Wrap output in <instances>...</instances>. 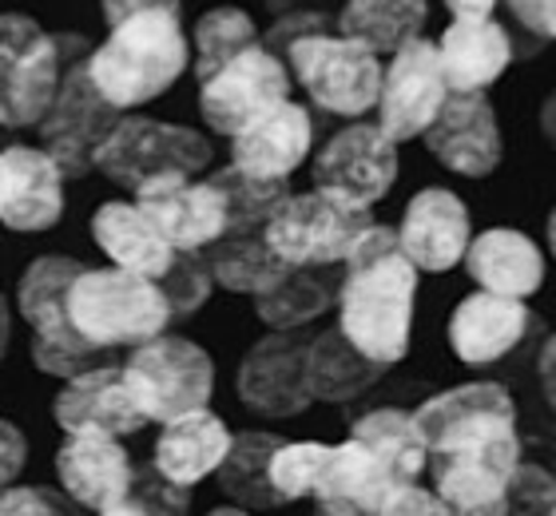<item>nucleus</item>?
<instances>
[{
	"label": "nucleus",
	"mask_w": 556,
	"mask_h": 516,
	"mask_svg": "<svg viewBox=\"0 0 556 516\" xmlns=\"http://www.w3.org/2000/svg\"><path fill=\"white\" fill-rule=\"evenodd\" d=\"M378 516H450V508L438 493H429L421 484H406L386 501Z\"/></svg>",
	"instance_id": "obj_41"
},
{
	"label": "nucleus",
	"mask_w": 556,
	"mask_h": 516,
	"mask_svg": "<svg viewBox=\"0 0 556 516\" xmlns=\"http://www.w3.org/2000/svg\"><path fill=\"white\" fill-rule=\"evenodd\" d=\"M397 489H406V484L386 469V461L378 453H370L362 441L346 437L342 445H330V461H326V473L318 481L314 501H350V505L382 513V505Z\"/></svg>",
	"instance_id": "obj_29"
},
{
	"label": "nucleus",
	"mask_w": 556,
	"mask_h": 516,
	"mask_svg": "<svg viewBox=\"0 0 556 516\" xmlns=\"http://www.w3.org/2000/svg\"><path fill=\"white\" fill-rule=\"evenodd\" d=\"M397 242H402V251L417 270L445 275L457 263H465V251L473 242L469 211L445 187H426L409 199L402 227H397Z\"/></svg>",
	"instance_id": "obj_20"
},
{
	"label": "nucleus",
	"mask_w": 556,
	"mask_h": 516,
	"mask_svg": "<svg viewBox=\"0 0 556 516\" xmlns=\"http://www.w3.org/2000/svg\"><path fill=\"white\" fill-rule=\"evenodd\" d=\"M207 516H251V513H243V508H215V513H207Z\"/></svg>",
	"instance_id": "obj_53"
},
{
	"label": "nucleus",
	"mask_w": 556,
	"mask_h": 516,
	"mask_svg": "<svg viewBox=\"0 0 556 516\" xmlns=\"http://www.w3.org/2000/svg\"><path fill=\"white\" fill-rule=\"evenodd\" d=\"M541 131L548 136V143L556 148V92L545 100V108H541Z\"/></svg>",
	"instance_id": "obj_49"
},
{
	"label": "nucleus",
	"mask_w": 556,
	"mask_h": 516,
	"mask_svg": "<svg viewBox=\"0 0 556 516\" xmlns=\"http://www.w3.org/2000/svg\"><path fill=\"white\" fill-rule=\"evenodd\" d=\"M426 437L433 493L445 508H485L509 496L521 469L517 405L493 381H469L429 398L414 410Z\"/></svg>",
	"instance_id": "obj_1"
},
{
	"label": "nucleus",
	"mask_w": 556,
	"mask_h": 516,
	"mask_svg": "<svg viewBox=\"0 0 556 516\" xmlns=\"http://www.w3.org/2000/svg\"><path fill=\"white\" fill-rule=\"evenodd\" d=\"M536 378H541V393H545L548 410L556 413V333L545 342L541 357H536Z\"/></svg>",
	"instance_id": "obj_45"
},
{
	"label": "nucleus",
	"mask_w": 556,
	"mask_h": 516,
	"mask_svg": "<svg viewBox=\"0 0 556 516\" xmlns=\"http://www.w3.org/2000/svg\"><path fill=\"white\" fill-rule=\"evenodd\" d=\"M231 445H235V433L223 425L219 413L195 410L163 425L151 465H155L160 477H167L172 484L191 489V484H199L203 477L223 469Z\"/></svg>",
	"instance_id": "obj_26"
},
{
	"label": "nucleus",
	"mask_w": 556,
	"mask_h": 516,
	"mask_svg": "<svg viewBox=\"0 0 556 516\" xmlns=\"http://www.w3.org/2000/svg\"><path fill=\"white\" fill-rule=\"evenodd\" d=\"M354 441L378 453L386 461V469L394 473L402 484H417V477L426 473L429 465V449L426 437L417 429V417L406 410H374L362 413L354 429H350Z\"/></svg>",
	"instance_id": "obj_33"
},
{
	"label": "nucleus",
	"mask_w": 556,
	"mask_h": 516,
	"mask_svg": "<svg viewBox=\"0 0 556 516\" xmlns=\"http://www.w3.org/2000/svg\"><path fill=\"white\" fill-rule=\"evenodd\" d=\"M24 457H28V445H24V433L12 421L0 417V489H9L24 469Z\"/></svg>",
	"instance_id": "obj_43"
},
{
	"label": "nucleus",
	"mask_w": 556,
	"mask_h": 516,
	"mask_svg": "<svg viewBox=\"0 0 556 516\" xmlns=\"http://www.w3.org/2000/svg\"><path fill=\"white\" fill-rule=\"evenodd\" d=\"M382 374L386 366L370 362L338 326L311 338L306 345V386H311L314 402H350L378 386Z\"/></svg>",
	"instance_id": "obj_28"
},
{
	"label": "nucleus",
	"mask_w": 556,
	"mask_h": 516,
	"mask_svg": "<svg viewBox=\"0 0 556 516\" xmlns=\"http://www.w3.org/2000/svg\"><path fill=\"white\" fill-rule=\"evenodd\" d=\"M100 516H167V513H160V508L151 505V501H143V496H139L136 489H131V493L124 496L119 505L104 508V513H100Z\"/></svg>",
	"instance_id": "obj_47"
},
{
	"label": "nucleus",
	"mask_w": 556,
	"mask_h": 516,
	"mask_svg": "<svg viewBox=\"0 0 556 516\" xmlns=\"http://www.w3.org/2000/svg\"><path fill=\"white\" fill-rule=\"evenodd\" d=\"M445 9L453 12V21H485L493 16L497 0H445Z\"/></svg>",
	"instance_id": "obj_46"
},
{
	"label": "nucleus",
	"mask_w": 556,
	"mask_h": 516,
	"mask_svg": "<svg viewBox=\"0 0 556 516\" xmlns=\"http://www.w3.org/2000/svg\"><path fill=\"white\" fill-rule=\"evenodd\" d=\"M72 330L96 350H136L155 342L175 318L172 302L151 278H139L119 266L88 270L68 290Z\"/></svg>",
	"instance_id": "obj_5"
},
{
	"label": "nucleus",
	"mask_w": 556,
	"mask_h": 516,
	"mask_svg": "<svg viewBox=\"0 0 556 516\" xmlns=\"http://www.w3.org/2000/svg\"><path fill=\"white\" fill-rule=\"evenodd\" d=\"M441 68L450 92L473 96L497 84L513 64V36L493 16L485 21H453L438 40Z\"/></svg>",
	"instance_id": "obj_27"
},
{
	"label": "nucleus",
	"mask_w": 556,
	"mask_h": 516,
	"mask_svg": "<svg viewBox=\"0 0 556 516\" xmlns=\"http://www.w3.org/2000/svg\"><path fill=\"white\" fill-rule=\"evenodd\" d=\"M450 516H509V496L505 501H497V505H485V508H465V513H453Z\"/></svg>",
	"instance_id": "obj_51"
},
{
	"label": "nucleus",
	"mask_w": 556,
	"mask_h": 516,
	"mask_svg": "<svg viewBox=\"0 0 556 516\" xmlns=\"http://www.w3.org/2000/svg\"><path fill=\"white\" fill-rule=\"evenodd\" d=\"M290 100V68L267 45L247 48L227 68L199 84V112L211 131L239 136L251 119Z\"/></svg>",
	"instance_id": "obj_13"
},
{
	"label": "nucleus",
	"mask_w": 556,
	"mask_h": 516,
	"mask_svg": "<svg viewBox=\"0 0 556 516\" xmlns=\"http://www.w3.org/2000/svg\"><path fill=\"white\" fill-rule=\"evenodd\" d=\"M282 445V437L275 433H239L231 453L219 469V489L235 496L247 508H275L282 505L270 484V457Z\"/></svg>",
	"instance_id": "obj_34"
},
{
	"label": "nucleus",
	"mask_w": 556,
	"mask_h": 516,
	"mask_svg": "<svg viewBox=\"0 0 556 516\" xmlns=\"http://www.w3.org/2000/svg\"><path fill=\"white\" fill-rule=\"evenodd\" d=\"M92 239L119 270L151 278L160 290L167 287V278L179 270V263H184V254H187V251H175L136 203L100 206L92 215Z\"/></svg>",
	"instance_id": "obj_24"
},
{
	"label": "nucleus",
	"mask_w": 556,
	"mask_h": 516,
	"mask_svg": "<svg viewBox=\"0 0 556 516\" xmlns=\"http://www.w3.org/2000/svg\"><path fill=\"white\" fill-rule=\"evenodd\" d=\"M536 40H556V0H505Z\"/></svg>",
	"instance_id": "obj_42"
},
{
	"label": "nucleus",
	"mask_w": 556,
	"mask_h": 516,
	"mask_svg": "<svg viewBox=\"0 0 556 516\" xmlns=\"http://www.w3.org/2000/svg\"><path fill=\"white\" fill-rule=\"evenodd\" d=\"M9 338H12V314H9V302L0 294V357L9 350Z\"/></svg>",
	"instance_id": "obj_50"
},
{
	"label": "nucleus",
	"mask_w": 556,
	"mask_h": 516,
	"mask_svg": "<svg viewBox=\"0 0 556 516\" xmlns=\"http://www.w3.org/2000/svg\"><path fill=\"white\" fill-rule=\"evenodd\" d=\"M88 56L92 48L84 40L72 52L68 68H64V84H60L56 100L40 119V136H45V151L56 160L64 179H80L96 167V155L108 143V136L119 127L124 112L112 108L104 96L96 92L92 76H88Z\"/></svg>",
	"instance_id": "obj_9"
},
{
	"label": "nucleus",
	"mask_w": 556,
	"mask_h": 516,
	"mask_svg": "<svg viewBox=\"0 0 556 516\" xmlns=\"http://www.w3.org/2000/svg\"><path fill=\"white\" fill-rule=\"evenodd\" d=\"M211 184L219 187L223 199H227V211H231V230H227V235H258V230H267L275 211L290 199L287 184H263V179L243 175L239 167L215 172ZM227 235H223V239H227Z\"/></svg>",
	"instance_id": "obj_36"
},
{
	"label": "nucleus",
	"mask_w": 556,
	"mask_h": 516,
	"mask_svg": "<svg viewBox=\"0 0 556 516\" xmlns=\"http://www.w3.org/2000/svg\"><path fill=\"white\" fill-rule=\"evenodd\" d=\"M397 179V143L378 124H350L314 160V191L370 211Z\"/></svg>",
	"instance_id": "obj_12"
},
{
	"label": "nucleus",
	"mask_w": 556,
	"mask_h": 516,
	"mask_svg": "<svg viewBox=\"0 0 556 516\" xmlns=\"http://www.w3.org/2000/svg\"><path fill=\"white\" fill-rule=\"evenodd\" d=\"M211 282H215V278H211L203 254H184L179 270H175V275L167 278V287H163V294H167V302H172L175 318L203 306V302L211 299Z\"/></svg>",
	"instance_id": "obj_39"
},
{
	"label": "nucleus",
	"mask_w": 556,
	"mask_h": 516,
	"mask_svg": "<svg viewBox=\"0 0 556 516\" xmlns=\"http://www.w3.org/2000/svg\"><path fill=\"white\" fill-rule=\"evenodd\" d=\"M0 516H68V505L45 489H0Z\"/></svg>",
	"instance_id": "obj_40"
},
{
	"label": "nucleus",
	"mask_w": 556,
	"mask_h": 516,
	"mask_svg": "<svg viewBox=\"0 0 556 516\" xmlns=\"http://www.w3.org/2000/svg\"><path fill=\"white\" fill-rule=\"evenodd\" d=\"M136 206L155 223V230L175 251L187 254H203L231 230L227 199L211 179L195 184L187 175H163L139 187Z\"/></svg>",
	"instance_id": "obj_15"
},
{
	"label": "nucleus",
	"mask_w": 556,
	"mask_h": 516,
	"mask_svg": "<svg viewBox=\"0 0 556 516\" xmlns=\"http://www.w3.org/2000/svg\"><path fill=\"white\" fill-rule=\"evenodd\" d=\"M465 270L477 287L501 299H533L545 282V254L529 235L513 227L481 230L469 251H465Z\"/></svg>",
	"instance_id": "obj_25"
},
{
	"label": "nucleus",
	"mask_w": 556,
	"mask_h": 516,
	"mask_svg": "<svg viewBox=\"0 0 556 516\" xmlns=\"http://www.w3.org/2000/svg\"><path fill=\"white\" fill-rule=\"evenodd\" d=\"M187 60L191 48L179 12H143L108 28V40L88 56V76L112 108L131 112L167 92L187 72Z\"/></svg>",
	"instance_id": "obj_4"
},
{
	"label": "nucleus",
	"mask_w": 556,
	"mask_h": 516,
	"mask_svg": "<svg viewBox=\"0 0 556 516\" xmlns=\"http://www.w3.org/2000/svg\"><path fill=\"white\" fill-rule=\"evenodd\" d=\"M263 45L255 21L243 9H211L195 24V76L199 84L211 80L219 68H227L247 48Z\"/></svg>",
	"instance_id": "obj_35"
},
{
	"label": "nucleus",
	"mask_w": 556,
	"mask_h": 516,
	"mask_svg": "<svg viewBox=\"0 0 556 516\" xmlns=\"http://www.w3.org/2000/svg\"><path fill=\"white\" fill-rule=\"evenodd\" d=\"M207 163V136H199L195 127L160 124V119H148V115H124L119 127L100 148V155H96V167L112 184L128 187V191H139L143 184L163 179V175L195 179Z\"/></svg>",
	"instance_id": "obj_11"
},
{
	"label": "nucleus",
	"mask_w": 556,
	"mask_h": 516,
	"mask_svg": "<svg viewBox=\"0 0 556 516\" xmlns=\"http://www.w3.org/2000/svg\"><path fill=\"white\" fill-rule=\"evenodd\" d=\"M548 247H553V254H556V211L548 215Z\"/></svg>",
	"instance_id": "obj_52"
},
{
	"label": "nucleus",
	"mask_w": 556,
	"mask_h": 516,
	"mask_svg": "<svg viewBox=\"0 0 556 516\" xmlns=\"http://www.w3.org/2000/svg\"><path fill=\"white\" fill-rule=\"evenodd\" d=\"M100 9H104L108 28H116L143 12H179V0H100Z\"/></svg>",
	"instance_id": "obj_44"
},
{
	"label": "nucleus",
	"mask_w": 556,
	"mask_h": 516,
	"mask_svg": "<svg viewBox=\"0 0 556 516\" xmlns=\"http://www.w3.org/2000/svg\"><path fill=\"white\" fill-rule=\"evenodd\" d=\"M124 381L148 421H175L184 413L207 410L215 390V366L203 345L160 333L155 342L136 345L124 362Z\"/></svg>",
	"instance_id": "obj_8"
},
{
	"label": "nucleus",
	"mask_w": 556,
	"mask_h": 516,
	"mask_svg": "<svg viewBox=\"0 0 556 516\" xmlns=\"http://www.w3.org/2000/svg\"><path fill=\"white\" fill-rule=\"evenodd\" d=\"M330 461V445L323 441H282L270 457V484L282 505L318 493V481Z\"/></svg>",
	"instance_id": "obj_37"
},
{
	"label": "nucleus",
	"mask_w": 556,
	"mask_h": 516,
	"mask_svg": "<svg viewBox=\"0 0 556 516\" xmlns=\"http://www.w3.org/2000/svg\"><path fill=\"white\" fill-rule=\"evenodd\" d=\"M314 516H378V513L362 505H350V501H318Z\"/></svg>",
	"instance_id": "obj_48"
},
{
	"label": "nucleus",
	"mask_w": 556,
	"mask_h": 516,
	"mask_svg": "<svg viewBox=\"0 0 556 516\" xmlns=\"http://www.w3.org/2000/svg\"><path fill=\"white\" fill-rule=\"evenodd\" d=\"M429 4L426 0H346L338 33L358 40L374 56H397L406 45L421 40Z\"/></svg>",
	"instance_id": "obj_31"
},
{
	"label": "nucleus",
	"mask_w": 556,
	"mask_h": 516,
	"mask_svg": "<svg viewBox=\"0 0 556 516\" xmlns=\"http://www.w3.org/2000/svg\"><path fill=\"white\" fill-rule=\"evenodd\" d=\"M533 310L501 294H469L450 314V345L465 366H497L533 333Z\"/></svg>",
	"instance_id": "obj_22"
},
{
	"label": "nucleus",
	"mask_w": 556,
	"mask_h": 516,
	"mask_svg": "<svg viewBox=\"0 0 556 516\" xmlns=\"http://www.w3.org/2000/svg\"><path fill=\"white\" fill-rule=\"evenodd\" d=\"M84 266L76 259H36L24 270L21 287H16V306H21L24 322L33 326V362L36 369H45L52 378H80L100 366H116L112 350H96L72 330L68 318V290L80 278Z\"/></svg>",
	"instance_id": "obj_6"
},
{
	"label": "nucleus",
	"mask_w": 556,
	"mask_h": 516,
	"mask_svg": "<svg viewBox=\"0 0 556 516\" xmlns=\"http://www.w3.org/2000/svg\"><path fill=\"white\" fill-rule=\"evenodd\" d=\"M417 266L406 259L394 227L374 223L342 266L338 330L378 366H394L409 350Z\"/></svg>",
	"instance_id": "obj_2"
},
{
	"label": "nucleus",
	"mask_w": 556,
	"mask_h": 516,
	"mask_svg": "<svg viewBox=\"0 0 556 516\" xmlns=\"http://www.w3.org/2000/svg\"><path fill=\"white\" fill-rule=\"evenodd\" d=\"M370 227V211H354L323 191H306L278 206L267 223V242L287 266L323 270V266H346Z\"/></svg>",
	"instance_id": "obj_10"
},
{
	"label": "nucleus",
	"mask_w": 556,
	"mask_h": 516,
	"mask_svg": "<svg viewBox=\"0 0 556 516\" xmlns=\"http://www.w3.org/2000/svg\"><path fill=\"white\" fill-rule=\"evenodd\" d=\"M318 16H294L278 24L267 36V48L282 56L290 76L302 84V92L311 96L323 112L358 119L370 108H378L382 96V60L370 48L346 36H330L318 28Z\"/></svg>",
	"instance_id": "obj_3"
},
{
	"label": "nucleus",
	"mask_w": 556,
	"mask_h": 516,
	"mask_svg": "<svg viewBox=\"0 0 556 516\" xmlns=\"http://www.w3.org/2000/svg\"><path fill=\"white\" fill-rule=\"evenodd\" d=\"M450 80L441 68V52L433 40H414L397 56H390V68L382 76L378 96V127L394 143L426 136L441 108L450 103Z\"/></svg>",
	"instance_id": "obj_14"
},
{
	"label": "nucleus",
	"mask_w": 556,
	"mask_h": 516,
	"mask_svg": "<svg viewBox=\"0 0 556 516\" xmlns=\"http://www.w3.org/2000/svg\"><path fill=\"white\" fill-rule=\"evenodd\" d=\"M426 143L441 167H450L465 179H485L501 167V124L485 92H453L426 131Z\"/></svg>",
	"instance_id": "obj_16"
},
{
	"label": "nucleus",
	"mask_w": 556,
	"mask_h": 516,
	"mask_svg": "<svg viewBox=\"0 0 556 516\" xmlns=\"http://www.w3.org/2000/svg\"><path fill=\"white\" fill-rule=\"evenodd\" d=\"M64 215V172L45 148H0V223L21 235Z\"/></svg>",
	"instance_id": "obj_18"
},
{
	"label": "nucleus",
	"mask_w": 556,
	"mask_h": 516,
	"mask_svg": "<svg viewBox=\"0 0 556 516\" xmlns=\"http://www.w3.org/2000/svg\"><path fill=\"white\" fill-rule=\"evenodd\" d=\"M52 417L68 437H128L148 425L124 381V366H100L72 378L60 390Z\"/></svg>",
	"instance_id": "obj_21"
},
{
	"label": "nucleus",
	"mask_w": 556,
	"mask_h": 516,
	"mask_svg": "<svg viewBox=\"0 0 556 516\" xmlns=\"http://www.w3.org/2000/svg\"><path fill=\"white\" fill-rule=\"evenodd\" d=\"M338 287H342V266H323V270L290 266L275 287L258 294L255 310L275 333H294L299 326L323 318L326 310L334 306Z\"/></svg>",
	"instance_id": "obj_30"
},
{
	"label": "nucleus",
	"mask_w": 556,
	"mask_h": 516,
	"mask_svg": "<svg viewBox=\"0 0 556 516\" xmlns=\"http://www.w3.org/2000/svg\"><path fill=\"white\" fill-rule=\"evenodd\" d=\"M306 345L294 333H270L239 366V398L263 417H294L314 402L306 386Z\"/></svg>",
	"instance_id": "obj_19"
},
{
	"label": "nucleus",
	"mask_w": 556,
	"mask_h": 516,
	"mask_svg": "<svg viewBox=\"0 0 556 516\" xmlns=\"http://www.w3.org/2000/svg\"><path fill=\"white\" fill-rule=\"evenodd\" d=\"M556 508V477L525 461L509 484V516H545Z\"/></svg>",
	"instance_id": "obj_38"
},
{
	"label": "nucleus",
	"mask_w": 556,
	"mask_h": 516,
	"mask_svg": "<svg viewBox=\"0 0 556 516\" xmlns=\"http://www.w3.org/2000/svg\"><path fill=\"white\" fill-rule=\"evenodd\" d=\"M314 143L311 112L302 103H278L270 112L231 136V167L263 184H287L299 172Z\"/></svg>",
	"instance_id": "obj_17"
},
{
	"label": "nucleus",
	"mask_w": 556,
	"mask_h": 516,
	"mask_svg": "<svg viewBox=\"0 0 556 516\" xmlns=\"http://www.w3.org/2000/svg\"><path fill=\"white\" fill-rule=\"evenodd\" d=\"M56 473L64 493L80 508L104 513L131 493L136 465L119 437H68L56 453Z\"/></svg>",
	"instance_id": "obj_23"
},
{
	"label": "nucleus",
	"mask_w": 556,
	"mask_h": 516,
	"mask_svg": "<svg viewBox=\"0 0 556 516\" xmlns=\"http://www.w3.org/2000/svg\"><path fill=\"white\" fill-rule=\"evenodd\" d=\"M545 516H556V508H548V513H545Z\"/></svg>",
	"instance_id": "obj_54"
},
{
	"label": "nucleus",
	"mask_w": 556,
	"mask_h": 516,
	"mask_svg": "<svg viewBox=\"0 0 556 516\" xmlns=\"http://www.w3.org/2000/svg\"><path fill=\"white\" fill-rule=\"evenodd\" d=\"M84 36H52L21 12L0 16V127L40 124Z\"/></svg>",
	"instance_id": "obj_7"
},
{
	"label": "nucleus",
	"mask_w": 556,
	"mask_h": 516,
	"mask_svg": "<svg viewBox=\"0 0 556 516\" xmlns=\"http://www.w3.org/2000/svg\"><path fill=\"white\" fill-rule=\"evenodd\" d=\"M203 263H207L211 278L219 287L235 290V294H251V299H258L263 290H270L290 270L270 251L267 230H258V235H227V239H219L215 247L203 251Z\"/></svg>",
	"instance_id": "obj_32"
}]
</instances>
